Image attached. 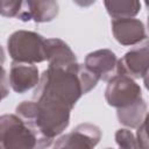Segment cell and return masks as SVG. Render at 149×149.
<instances>
[{
  "label": "cell",
  "mask_w": 149,
  "mask_h": 149,
  "mask_svg": "<svg viewBox=\"0 0 149 149\" xmlns=\"http://www.w3.org/2000/svg\"><path fill=\"white\" fill-rule=\"evenodd\" d=\"M106 149H112V148H106Z\"/></svg>",
  "instance_id": "obj_20"
},
{
  "label": "cell",
  "mask_w": 149,
  "mask_h": 149,
  "mask_svg": "<svg viewBox=\"0 0 149 149\" xmlns=\"http://www.w3.org/2000/svg\"><path fill=\"white\" fill-rule=\"evenodd\" d=\"M106 102L116 108H127L142 100V91L140 85L129 76L116 74L111 80L105 90Z\"/></svg>",
  "instance_id": "obj_5"
},
{
  "label": "cell",
  "mask_w": 149,
  "mask_h": 149,
  "mask_svg": "<svg viewBox=\"0 0 149 149\" xmlns=\"http://www.w3.org/2000/svg\"><path fill=\"white\" fill-rule=\"evenodd\" d=\"M142 79H143L144 87H146V88L149 91V70H148V72H147L144 76H143V78H142Z\"/></svg>",
  "instance_id": "obj_18"
},
{
  "label": "cell",
  "mask_w": 149,
  "mask_h": 149,
  "mask_svg": "<svg viewBox=\"0 0 149 149\" xmlns=\"http://www.w3.org/2000/svg\"><path fill=\"white\" fill-rule=\"evenodd\" d=\"M100 139L101 129L93 123L85 122L56 140L52 149H93Z\"/></svg>",
  "instance_id": "obj_6"
},
{
  "label": "cell",
  "mask_w": 149,
  "mask_h": 149,
  "mask_svg": "<svg viewBox=\"0 0 149 149\" xmlns=\"http://www.w3.org/2000/svg\"><path fill=\"white\" fill-rule=\"evenodd\" d=\"M118 57L109 49H100L86 55L84 65L98 79L102 81L111 80L118 74Z\"/></svg>",
  "instance_id": "obj_8"
},
{
  "label": "cell",
  "mask_w": 149,
  "mask_h": 149,
  "mask_svg": "<svg viewBox=\"0 0 149 149\" xmlns=\"http://www.w3.org/2000/svg\"><path fill=\"white\" fill-rule=\"evenodd\" d=\"M144 5H146V7H147L148 10H149V1H146ZM148 28H149V14H148Z\"/></svg>",
  "instance_id": "obj_19"
},
{
  "label": "cell",
  "mask_w": 149,
  "mask_h": 149,
  "mask_svg": "<svg viewBox=\"0 0 149 149\" xmlns=\"http://www.w3.org/2000/svg\"><path fill=\"white\" fill-rule=\"evenodd\" d=\"M114 38L125 47H133L148 40L146 27L139 19H116L111 22Z\"/></svg>",
  "instance_id": "obj_9"
},
{
  "label": "cell",
  "mask_w": 149,
  "mask_h": 149,
  "mask_svg": "<svg viewBox=\"0 0 149 149\" xmlns=\"http://www.w3.org/2000/svg\"><path fill=\"white\" fill-rule=\"evenodd\" d=\"M47 40L38 33L16 30L7 40V51L13 62L36 64L47 61Z\"/></svg>",
  "instance_id": "obj_3"
},
{
  "label": "cell",
  "mask_w": 149,
  "mask_h": 149,
  "mask_svg": "<svg viewBox=\"0 0 149 149\" xmlns=\"http://www.w3.org/2000/svg\"><path fill=\"white\" fill-rule=\"evenodd\" d=\"M147 115V104L142 99L139 102L122 109H116V116L121 125L128 128H136L143 122Z\"/></svg>",
  "instance_id": "obj_13"
},
{
  "label": "cell",
  "mask_w": 149,
  "mask_h": 149,
  "mask_svg": "<svg viewBox=\"0 0 149 149\" xmlns=\"http://www.w3.org/2000/svg\"><path fill=\"white\" fill-rule=\"evenodd\" d=\"M38 69L34 64L12 62L8 74V83L12 90L19 94H23L40 83Z\"/></svg>",
  "instance_id": "obj_10"
},
{
  "label": "cell",
  "mask_w": 149,
  "mask_h": 149,
  "mask_svg": "<svg viewBox=\"0 0 149 149\" xmlns=\"http://www.w3.org/2000/svg\"><path fill=\"white\" fill-rule=\"evenodd\" d=\"M38 140L31 128L16 114L0 118V149H37Z\"/></svg>",
  "instance_id": "obj_4"
},
{
  "label": "cell",
  "mask_w": 149,
  "mask_h": 149,
  "mask_svg": "<svg viewBox=\"0 0 149 149\" xmlns=\"http://www.w3.org/2000/svg\"><path fill=\"white\" fill-rule=\"evenodd\" d=\"M22 1H8L2 0L1 1V15L5 17H17L20 9H21Z\"/></svg>",
  "instance_id": "obj_17"
},
{
  "label": "cell",
  "mask_w": 149,
  "mask_h": 149,
  "mask_svg": "<svg viewBox=\"0 0 149 149\" xmlns=\"http://www.w3.org/2000/svg\"><path fill=\"white\" fill-rule=\"evenodd\" d=\"M58 2L52 0L47 1H22L17 19L28 22L30 20L36 23H45L52 21L58 15Z\"/></svg>",
  "instance_id": "obj_11"
},
{
  "label": "cell",
  "mask_w": 149,
  "mask_h": 149,
  "mask_svg": "<svg viewBox=\"0 0 149 149\" xmlns=\"http://www.w3.org/2000/svg\"><path fill=\"white\" fill-rule=\"evenodd\" d=\"M71 108L45 100L22 101L15 108L20 116L36 134L37 149L50 147L54 139L62 134L70 123Z\"/></svg>",
  "instance_id": "obj_2"
},
{
  "label": "cell",
  "mask_w": 149,
  "mask_h": 149,
  "mask_svg": "<svg viewBox=\"0 0 149 149\" xmlns=\"http://www.w3.org/2000/svg\"><path fill=\"white\" fill-rule=\"evenodd\" d=\"M114 137L119 149H139L136 136H134V134L127 128L118 129Z\"/></svg>",
  "instance_id": "obj_15"
},
{
  "label": "cell",
  "mask_w": 149,
  "mask_h": 149,
  "mask_svg": "<svg viewBox=\"0 0 149 149\" xmlns=\"http://www.w3.org/2000/svg\"><path fill=\"white\" fill-rule=\"evenodd\" d=\"M136 140L139 149H149V113H147L143 122L137 127Z\"/></svg>",
  "instance_id": "obj_16"
},
{
  "label": "cell",
  "mask_w": 149,
  "mask_h": 149,
  "mask_svg": "<svg viewBox=\"0 0 149 149\" xmlns=\"http://www.w3.org/2000/svg\"><path fill=\"white\" fill-rule=\"evenodd\" d=\"M149 70V40L133 47L118 62V74L143 78Z\"/></svg>",
  "instance_id": "obj_7"
},
{
  "label": "cell",
  "mask_w": 149,
  "mask_h": 149,
  "mask_svg": "<svg viewBox=\"0 0 149 149\" xmlns=\"http://www.w3.org/2000/svg\"><path fill=\"white\" fill-rule=\"evenodd\" d=\"M105 8L108 15L113 19H127L134 17L141 9L140 1L136 0H119V1H105Z\"/></svg>",
  "instance_id": "obj_14"
},
{
  "label": "cell",
  "mask_w": 149,
  "mask_h": 149,
  "mask_svg": "<svg viewBox=\"0 0 149 149\" xmlns=\"http://www.w3.org/2000/svg\"><path fill=\"white\" fill-rule=\"evenodd\" d=\"M98 81L84 64L77 63L69 68L48 66L41 74L33 99L56 102L72 109L81 95L93 90Z\"/></svg>",
  "instance_id": "obj_1"
},
{
  "label": "cell",
  "mask_w": 149,
  "mask_h": 149,
  "mask_svg": "<svg viewBox=\"0 0 149 149\" xmlns=\"http://www.w3.org/2000/svg\"><path fill=\"white\" fill-rule=\"evenodd\" d=\"M45 51L50 68H69L78 63L74 52L61 38H47Z\"/></svg>",
  "instance_id": "obj_12"
}]
</instances>
